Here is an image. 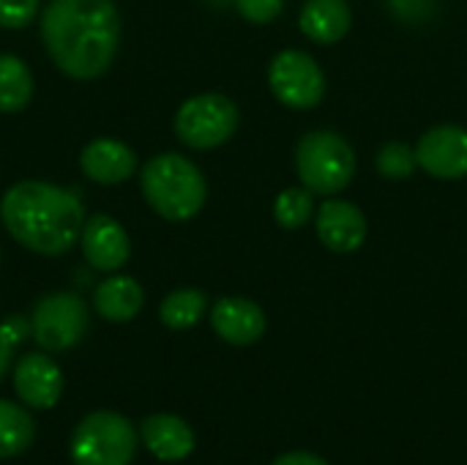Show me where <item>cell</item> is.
Masks as SVG:
<instances>
[{
    "mask_svg": "<svg viewBox=\"0 0 467 465\" xmlns=\"http://www.w3.org/2000/svg\"><path fill=\"white\" fill-rule=\"evenodd\" d=\"M296 170L301 184L315 195H337L356 175V153L342 134L317 129L298 140Z\"/></svg>",
    "mask_w": 467,
    "mask_h": 465,
    "instance_id": "obj_4",
    "label": "cell"
},
{
    "mask_svg": "<svg viewBox=\"0 0 467 465\" xmlns=\"http://www.w3.org/2000/svg\"><path fill=\"white\" fill-rule=\"evenodd\" d=\"M375 167L383 178L389 181H405L416 173L419 159H416V148L405 145V143H386L378 151Z\"/></svg>",
    "mask_w": 467,
    "mask_h": 465,
    "instance_id": "obj_22",
    "label": "cell"
},
{
    "mask_svg": "<svg viewBox=\"0 0 467 465\" xmlns=\"http://www.w3.org/2000/svg\"><path fill=\"white\" fill-rule=\"evenodd\" d=\"M79 167H82L85 178H90L93 184L115 186V184H123V181H129L134 175L137 153L120 140L99 137V140H90L82 148Z\"/></svg>",
    "mask_w": 467,
    "mask_h": 465,
    "instance_id": "obj_14",
    "label": "cell"
},
{
    "mask_svg": "<svg viewBox=\"0 0 467 465\" xmlns=\"http://www.w3.org/2000/svg\"><path fill=\"white\" fill-rule=\"evenodd\" d=\"M353 11L348 0H306L298 14L301 33L315 44H337L348 36Z\"/></svg>",
    "mask_w": 467,
    "mask_h": 465,
    "instance_id": "obj_16",
    "label": "cell"
},
{
    "mask_svg": "<svg viewBox=\"0 0 467 465\" xmlns=\"http://www.w3.org/2000/svg\"><path fill=\"white\" fill-rule=\"evenodd\" d=\"M88 332V307L71 291H57L36 301L30 315V334L47 354L74 348Z\"/></svg>",
    "mask_w": 467,
    "mask_h": 465,
    "instance_id": "obj_7",
    "label": "cell"
},
{
    "mask_svg": "<svg viewBox=\"0 0 467 465\" xmlns=\"http://www.w3.org/2000/svg\"><path fill=\"white\" fill-rule=\"evenodd\" d=\"M205 310H208V299H205L202 291H197V288H178V291H172L161 301L159 318H161V323L167 329L186 332V329H192V326L200 323V318L205 315Z\"/></svg>",
    "mask_w": 467,
    "mask_h": 465,
    "instance_id": "obj_20",
    "label": "cell"
},
{
    "mask_svg": "<svg viewBox=\"0 0 467 465\" xmlns=\"http://www.w3.org/2000/svg\"><path fill=\"white\" fill-rule=\"evenodd\" d=\"M14 392L27 408L49 411L63 395V373L47 351L25 354L14 367Z\"/></svg>",
    "mask_w": 467,
    "mask_h": 465,
    "instance_id": "obj_11",
    "label": "cell"
},
{
    "mask_svg": "<svg viewBox=\"0 0 467 465\" xmlns=\"http://www.w3.org/2000/svg\"><path fill=\"white\" fill-rule=\"evenodd\" d=\"M274 96L290 110H312L326 96V74L320 63L301 49H282L268 66Z\"/></svg>",
    "mask_w": 467,
    "mask_h": 465,
    "instance_id": "obj_8",
    "label": "cell"
},
{
    "mask_svg": "<svg viewBox=\"0 0 467 465\" xmlns=\"http://www.w3.org/2000/svg\"><path fill=\"white\" fill-rule=\"evenodd\" d=\"M142 304H145L142 285L134 277H126V274L107 277L93 291V307L109 323H126V321L137 318Z\"/></svg>",
    "mask_w": 467,
    "mask_h": 465,
    "instance_id": "obj_17",
    "label": "cell"
},
{
    "mask_svg": "<svg viewBox=\"0 0 467 465\" xmlns=\"http://www.w3.org/2000/svg\"><path fill=\"white\" fill-rule=\"evenodd\" d=\"M213 332L230 345H254L265 334V312L244 296H224L211 310Z\"/></svg>",
    "mask_w": 467,
    "mask_h": 465,
    "instance_id": "obj_12",
    "label": "cell"
},
{
    "mask_svg": "<svg viewBox=\"0 0 467 465\" xmlns=\"http://www.w3.org/2000/svg\"><path fill=\"white\" fill-rule=\"evenodd\" d=\"M36 439L33 417L11 400H0V460L19 458Z\"/></svg>",
    "mask_w": 467,
    "mask_h": 465,
    "instance_id": "obj_19",
    "label": "cell"
},
{
    "mask_svg": "<svg viewBox=\"0 0 467 465\" xmlns=\"http://www.w3.org/2000/svg\"><path fill=\"white\" fill-rule=\"evenodd\" d=\"M315 214V192L306 186H290L276 195L274 203V219L285 230H298L304 227Z\"/></svg>",
    "mask_w": 467,
    "mask_h": 465,
    "instance_id": "obj_21",
    "label": "cell"
},
{
    "mask_svg": "<svg viewBox=\"0 0 467 465\" xmlns=\"http://www.w3.org/2000/svg\"><path fill=\"white\" fill-rule=\"evenodd\" d=\"M137 452L134 425L115 411L88 414L71 436L74 465H129Z\"/></svg>",
    "mask_w": 467,
    "mask_h": 465,
    "instance_id": "obj_5",
    "label": "cell"
},
{
    "mask_svg": "<svg viewBox=\"0 0 467 465\" xmlns=\"http://www.w3.org/2000/svg\"><path fill=\"white\" fill-rule=\"evenodd\" d=\"M33 74L27 63L16 55H0V112L14 115L25 110L33 99Z\"/></svg>",
    "mask_w": 467,
    "mask_h": 465,
    "instance_id": "obj_18",
    "label": "cell"
},
{
    "mask_svg": "<svg viewBox=\"0 0 467 465\" xmlns=\"http://www.w3.org/2000/svg\"><path fill=\"white\" fill-rule=\"evenodd\" d=\"M235 8L252 25H268L282 14L285 0H235Z\"/></svg>",
    "mask_w": 467,
    "mask_h": 465,
    "instance_id": "obj_24",
    "label": "cell"
},
{
    "mask_svg": "<svg viewBox=\"0 0 467 465\" xmlns=\"http://www.w3.org/2000/svg\"><path fill=\"white\" fill-rule=\"evenodd\" d=\"M41 41L71 79L107 74L120 47V14L112 0H49L41 11Z\"/></svg>",
    "mask_w": 467,
    "mask_h": 465,
    "instance_id": "obj_1",
    "label": "cell"
},
{
    "mask_svg": "<svg viewBox=\"0 0 467 465\" xmlns=\"http://www.w3.org/2000/svg\"><path fill=\"white\" fill-rule=\"evenodd\" d=\"M41 0H0V27L22 30L38 16Z\"/></svg>",
    "mask_w": 467,
    "mask_h": 465,
    "instance_id": "obj_23",
    "label": "cell"
},
{
    "mask_svg": "<svg viewBox=\"0 0 467 465\" xmlns=\"http://www.w3.org/2000/svg\"><path fill=\"white\" fill-rule=\"evenodd\" d=\"M241 115L233 99L222 93H200L186 99L175 112V134L194 151L224 145L238 132Z\"/></svg>",
    "mask_w": 467,
    "mask_h": 465,
    "instance_id": "obj_6",
    "label": "cell"
},
{
    "mask_svg": "<svg viewBox=\"0 0 467 465\" xmlns=\"http://www.w3.org/2000/svg\"><path fill=\"white\" fill-rule=\"evenodd\" d=\"M79 247L85 263L96 271H118L126 266L131 255V241L126 227L107 214H96L85 222Z\"/></svg>",
    "mask_w": 467,
    "mask_h": 465,
    "instance_id": "obj_10",
    "label": "cell"
},
{
    "mask_svg": "<svg viewBox=\"0 0 467 465\" xmlns=\"http://www.w3.org/2000/svg\"><path fill=\"white\" fill-rule=\"evenodd\" d=\"M11 356H14V345L5 340V334L0 332V378L8 373V367H11Z\"/></svg>",
    "mask_w": 467,
    "mask_h": 465,
    "instance_id": "obj_27",
    "label": "cell"
},
{
    "mask_svg": "<svg viewBox=\"0 0 467 465\" xmlns=\"http://www.w3.org/2000/svg\"><path fill=\"white\" fill-rule=\"evenodd\" d=\"M317 238L339 255L356 252L367 238V219L358 206L348 200H326L317 208Z\"/></svg>",
    "mask_w": 467,
    "mask_h": 465,
    "instance_id": "obj_13",
    "label": "cell"
},
{
    "mask_svg": "<svg viewBox=\"0 0 467 465\" xmlns=\"http://www.w3.org/2000/svg\"><path fill=\"white\" fill-rule=\"evenodd\" d=\"M271 465H328L323 458L312 455V452H287V455H279Z\"/></svg>",
    "mask_w": 467,
    "mask_h": 465,
    "instance_id": "obj_26",
    "label": "cell"
},
{
    "mask_svg": "<svg viewBox=\"0 0 467 465\" xmlns=\"http://www.w3.org/2000/svg\"><path fill=\"white\" fill-rule=\"evenodd\" d=\"M0 219L16 244L36 255L57 258L79 244L85 208L71 189L30 178L3 195Z\"/></svg>",
    "mask_w": 467,
    "mask_h": 465,
    "instance_id": "obj_2",
    "label": "cell"
},
{
    "mask_svg": "<svg viewBox=\"0 0 467 465\" xmlns=\"http://www.w3.org/2000/svg\"><path fill=\"white\" fill-rule=\"evenodd\" d=\"M140 439L156 460L178 463L194 452V430L189 422L172 414H153L145 417L140 425Z\"/></svg>",
    "mask_w": 467,
    "mask_h": 465,
    "instance_id": "obj_15",
    "label": "cell"
},
{
    "mask_svg": "<svg viewBox=\"0 0 467 465\" xmlns=\"http://www.w3.org/2000/svg\"><path fill=\"white\" fill-rule=\"evenodd\" d=\"M140 186L148 206L167 222L194 219L208 197V184L200 167L181 153L153 156L142 167Z\"/></svg>",
    "mask_w": 467,
    "mask_h": 465,
    "instance_id": "obj_3",
    "label": "cell"
},
{
    "mask_svg": "<svg viewBox=\"0 0 467 465\" xmlns=\"http://www.w3.org/2000/svg\"><path fill=\"white\" fill-rule=\"evenodd\" d=\"M0 332L5 334V340H8L11 345H16V343H22V340L27 337V332H30V323H25L22 318H8V321L0 326Z\"/></svg>",
    "mask_w": 467,
    "mask_h": 465,
    "instance_id": "obj_25",
    "label": "cell"
},
{
    "mask_svg": "<svg viewBox=\"0 0 467 465\" xmlns=\"http://www.w3.org/2000/svg\"><path fill=\"white\" fill-rule=\"evenodd\" d=\"M416 159L424 173L441 181H460L467 175V129L462 126H435L430 129L419 145Z\"/></svg>",
    "mask_w": 467,
    "mask_h": 465,
    "instance_id": "obj_9",
    "label": "cell"
}]
</instances>
